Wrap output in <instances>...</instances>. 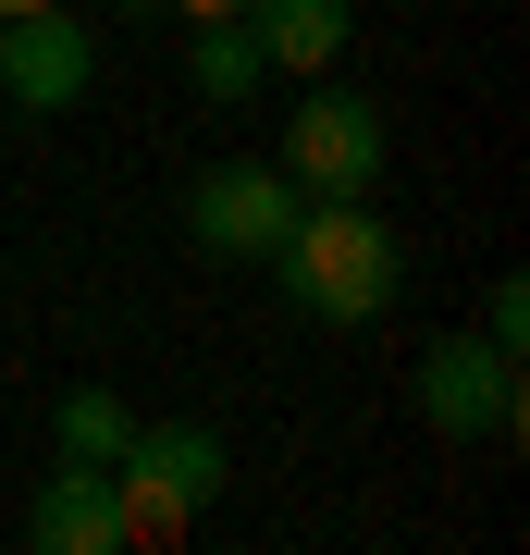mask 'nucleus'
I'll list each match as a JSON object with an SVG mask.
<instances>
[{
  "instance_id": "1",
  "label": "nucleus",
  "mask_w": 530,
  "mask_h": 555,
  "mask_svg": "<svg viewBox=\"0 0 530 555\" xmlns=\"http://www.w3.org/2000/svg\"><path fill=\"white\" fill-rule=\"evenodd\" d=\"M259 272L284 284L296 321H334V334H358V321H383L395 297H408V247L383 235L371 198H309V210H296V235L259 259Z\"/></svg>"
},
{
  "instance_id": "2",
  "label": "nucleus",
  "mask_w": 530,
  "mask_h": 555,
  "mask_svg": "<svg viewBox=\"0 0 530 555\" xmlns=\"http://www.w3.org/2000/svg\"><path fill=\"white\" fill-rule=\"evenodd\" d=\"M222 481H235V444L210 433V420H137L112 456V494H124V555H173L197 531V506H222Z\"/></svg>"
},
{
  "instance_id": "3",
  "label": "nucleus",
  "mask_w": 530,
  "mask_h": 555,
  "mask_svg": "<svg viewBox=\"0 0 530 555\" xmlns=\"http://www.w3.org/2000/svg\"><path fill=\"white\" fill-rule=\"evenodd\" d=\"M272 160H284L296 198H383V112L358 87H296Z\"/></svg>"
},
{
  "instance_id": "4",
  "label": "nucleus",
  "mask_w": 530,
  "mask_h": 555,
  "mask_svg": "<svg viewBox=\"0 0 530 555\" xmlns=\"http://www.w3.org/2000/svg\"><path fill=\"white\" fill-rule=\"evenodd\" d=\"M296 185H284V160H210V173L185 185V247H210V259H235V272H259L284 235H296Z\"/></svg>"
},
{
  "instance_id": "5",
  "label": "nucleus",
  "mask_w": 530,
  "mask_h": 555,
  "mask_svg": "<svg viewBox=\"0 0 530 555\" xmlns=\"http://www.w3.org/2000/svg\"><path fill=\"white\" fill-rule=\"evenodd\" d=\"M408 396H419V420L444 444H493V433H518V358L481 346V334H432L419 371H408Z\"/></svg>"
},
{
  "instance_id": "6",
  "label": "nucleus",
  "mask_w": 530,
  "mask_h": 555,
  "mask_svg": "<svg viewBox=\"0 0 530 555\" xmlns=\"http://www.w3.org/2000/svg\"><path fill=\"white\" fill-rule=\"evenodd\" d=\"M0 87H13V112H75L99 87V38L62 13V0L50 13H13L0 25Z\"/></svg>"
},
{
  "instance_id": "7",
  "label": "nucleus",
  "mask_w": 530,
  "mask_h": 555,
  "mask_svg": "<svg viewBox=\"0 0 530 555\" xmlns=\"http://www.w3.org/2000/svg\"><path fill=\"white\" fill-rule=\"evenodd\" d=\"M25 543H38V555H124V494H112V469L62 456V469L38 481V506H25Z\"/></svg>"
},
{
  "instance_id": "8",
  "label": "nucleus",
  "mask_w": 530,
  "mask_h": 555,
  "mask_svg": "<svg viewBox=\"0 0 530 555\" xmlns=\"http://www.w3.org/2000/svg\"><path fill=\"white\" fill-rule=\"evenodd\" d=\"M247 38L272 75H334L358 50V0H247Z\"/></svg>"
},
{
  "instance_id": "9",
  "label": "nucleus",
  "mask_w": 530,
  "mask_h": 555,
  "mask_svg": "<svg viewBox=\"0 0 530 555\" xmlns=\"http://www.w3.org/2000/svg\"><path fill=\"white\" fill-rule=\"evenodd\" d=\"M185 75H197V100H247L272 62H259V38H247V13H222V25H197L185 38Z\"/></svg>"
},
{
  "instance_id": "10",
  "label": "nucleus",
  "mask_w": 530,
  "mask_h": 555,
  "mask_svg": "<svg viewBox=\"0 0 530 555\" xmlns=\"http://www.w3.org/2000/svg\"><path fill=\"white\" fill-rule=\"evenodd\" d=\"M124 433H137V408H124L112 383H75V396H62V456L112 469V456H124Z\"/></svg>"
},
{
  "instance_id": "11",
  "label": "nucleus",
  "mask_w": 530,
  "mask_h": 555,
  "mask_svg": "<svg viewBox=\"0 0 530 555\" xmlns=\"http://www.w3.org/2000/svg\"><path fill=\"white\" fill-rule=\"evenodd\" d=\"M481 346L530 358V284H518V272H493V297H481Z\"/></svg>"
},
{
  "instance_id": "12",
  "label": "nucleus",
  "mask_w": 530,
  "mask_h": 555,
  "mask_svg": "<svg viewBox=\"0 0 530 555\" xmlns=\"http://www.w3.org/2000/svg\"><path fill=\"white\" fill-rule=\"evenodd\" d=\"M173 13H185V25H222V13H247V0H173Z\"/></svg>"
},
{
  "instance_id": "13",
  "label": "nucleus",
  "mask_w": 530,
  "mask_h": 555,
  "mask_svg": "<svg viewBox=\"0 0 530 555\" xmlns=\"http://www.w3.org/2000/svg\"><path fill=\"white\" fill-rule=\"evenodd\" d=\"M13 13H50V0H0V25H13Z\"/></svg>"
}]
</instances>
